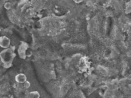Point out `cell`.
Returning a JSON list of instances; mask_svg holds the SVG:
<instances>
[{
	"label": "cell",
	"mask_w": 131,
	"mask_h": 98,
	"mask_svg": "<svg viewBox=\"0 0 131 98\" xmlns=\"http://www.w3.org/2000/svg\"><path fill=\"white\" fill-rule=\"evenodd\" d=\"M15 49V46H12L0 53V58L5 68H8L12 66L14 59L16 56V54L14 53Z\"/></svg>",
	"instance_id": "6da1fadb"
},
{
	"label": "cell",
	"mask_w": 131,
	"mask_h": 98,
	"mask_svg": "<svg viewBox=\"0 0 131 98\" xmlns=\"http://www.w3.org/2000/svg\"><path fill=\"white\" fill-rule=\"evenodd\" d=\"M28 48V45L25 42H23L22 44L20 45L19 47L18 48V52L20 57L21 58H26V56H25V52L26 50Z\"/></svg>",
	"instance_id": "7a4b0ae2"
},
{
	"label": "cell",
	"mask_w": 131,
	"mask_h": 98,
	"mask_svg": "<svg viewBox=\"0 0 131 98\" xmlns=\"http://www.w3.org/2000/svg\"><path fill=\"white\" fill-rule=\"evenodd\" d=\"M10 40L5 36L0 37V46L3 48H8L10 45Z\"/></svg>",
	"instance_id": "3957f363"
},
{
	"label": "cell",
	"mask_w": 131,
	"mask_h": 98,
	"mask_svg": "<svg viewBox=\"0 0 131 98\" xmlns=\"http://www.w3.org/2000/svg\"><path fill=\"white\" fill-rule=\"evenodd\" d=\"M26 76L24 74H19L16 76L15 80L18 83H24L26 81Z\"/></svg>",
	"instance_id": "277c9868"
},
{
	"label": "cell",
	"mask_w": 131,
	"mask_h": 98,
	"mask_svg": "<svg viewBox=\"0 0 131 98\" xmlns=\"http://www.w3.org/2000/svg\"><path fill=\"white\" fill-rule=\"evenodd\" d=\"M40 94L37 91L31 92L29 95L28 98H39Z\"/></svg>",
	"instance_id": "5b68a950"
},
{
	"label": "cell",
	"mask_w": 131,
	"mask_h": 98,
	"mask_svg": "<svg viewBox=\"0 0 131 98\" xmlns=\"http://www.w3.org/2000/svg\"><path fill=\"white\" fill-rule=\"evenodd\" d=\"M32 52L29 48H28V49H27L26 52H25V56H26L30 57V56H32Z\"/></svg>",
	"instance_id": "8992f818"
},
{
	"label": "cell",
	"mask_w": 131,
	"mask_h": 98,
	"mask_svg": "<svg viewBox=\"0 0 131 98\" xmlns=\"http://www.w3.org/2000/svg\"><path fill=\"white\" fill-rule=\"evenodd\" d=\"M4 7L7 9H10L11 7V4L9 2H6L4 5Z\"/></svg>",
	"instance_id": "52a82bcc"
},
{
	"label": "cell",
	"mask_w": 131,
	"mask_h": 98,
	"mask_svg": "<svg viewBox=\"0 0 131 98\" xmlns=\"http://www.w3.org/2000/svg\"><path fill=\"white\" fill-rule=\"evenodd\" d=\"M30 82L28 81H26L24 83V87L26 89L30 87Z\"/></svg>",
	"instance_id": "ba28073f"
},
{
	"label": "cell",
	"mask_w": 131,
	"mask_h": 98,
	"mask_svg": "<svg viewBox=\"0 0 131 98\" xmlns=\"http://www.w3.org/2000/svg\"><path fill=\"white\" fill-rule=\"evenodd\" d=\"M1 32V29L0 28V32Z\"/></svg>",
	"instance_id": "9c48e42d"
}]
</instances>
